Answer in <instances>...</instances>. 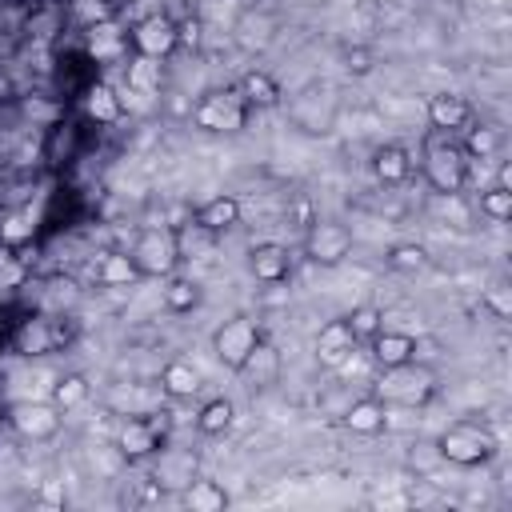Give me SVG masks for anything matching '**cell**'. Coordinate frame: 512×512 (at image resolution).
Masks as SVG:
<instances>
[{"mask_svg":"<svg viewBox=\"0 0 512 512\" xmlns=\"http://www.w3.org/2000/svg\"><path fill=\"white\" fill-rule=\"evenodd\" d=\"M248 116H252V108L244 104V96L236 88H216V92L200 96L192 108V120L204 132H244Z\"/></svg>","mask_w":512,"mask_h":512,"instance_id":"277c9868","label":"cell"},{"mask_svg":"<svg viewBox=\"0 0 512 512\" xmlns=\"http://www.w3.org/2000/svg\"><path fill=\"white\" fill-rule=\"evenodd\" d=\"M460 148H464L468 160H492L500 152V128H492V124H468Z\"/></svg>","mask_w":512,"mask_h":512,"instance_id":"83f0119b","label":"cell"},{"mask_svg":"<svg viewBox=\"0 0 512 512\" xmlns=\"http://www.w3.org/2000/svg\"><path fill=\"white\" fill-rule=\"evenodd\" d=\"M196 468H200V460H196L192 448H164V444L156 448V468H152V476H156L160 488L184 492V488L196 480Z\"/></svg>","mask_w":512,"mask_h":512,"instance_id":"30bf717a","label":"cell"},{"mask_svg":"<svg viewBox=\"0 0 512 512\" xmlns=\"http://www.w3.org/2000/svg\"><path fill=\"white\" fill-rule=\"evenodd\" d=\"M172 236H176V252H180V260H200V256H208V252L216 248V240H220L212 228L196 224L192 216H188L184 224H176Z\"/></svg>","mask_w":512,"mask_h":512,"instance_id":"603a6c76","label":"cell"},{"mask_svg":"<svg viewBox=\"0 0 512 512\" xmlns=\"http://www.w3.org/2000/svg\"><path fill=\"white\" fill-rule=\"evenodd\" d=\"M280 364H284V360H280V348L260 336L256 348H252V352L244 356V364L236 368V376H244L252 388H272V384L280 380Z\"/></svg>","mask_w":512,"mask_h":512,"instance_id":"2e32d148","label":"cell"},{"mask_svg":"<svg viewBox=\"0 0 512 512\" xmlns=\"http://www.w3.org/2000/svg\"><path fill=\"white\" fill-rule=\"evenodd\" d=\"M352 252V232L340 220H312L304 232V256L320 268H336L344 264Z\"/></svg>","mask_w":512,"mask_h":512,"instance_id":"8992f818","label":"cell"},{"mask_svg":"<svg viewBox=\"0 0 512 512\" xmlns=\"http://www.w3.org/2000/svg\"><path fill=\"white\" fill-rule=\"evenodd\" d=\"M344 320H348V328L356 332V340H368L372 332L384 328V312H380L376 304H360V308H352Z\"/></svg>","mask_w":512,"mask_h":512,"instance_id":"d590c367","label":"cell"},{"mask_svg":"<svg viewBox=\"0 0 512 512\" xmlns=\"http://www.w3.org/2000/svg\"><path fill=\"white\" fill-rule=\"evenodd\" d=\"M160 296H164V308L168 312H176V316H184V312H196L200 308V284L196 280H188V276H164V288H160Z\"/></svg>","mask_w":512,"mask_h":512,"instance_id":"d4e9b609","label":"cell"},{"mask_svg":"<svg viewBox=\"0 0 512 512\" xmlns=\"http://www.w3.org/2000/svg\"><path fill=\"white\" fill-rule=\"evenodd\" d=\"M184 504H188L192 512H224V508H228V492H224V484L196 476V480L184 488Z\"/></svg>","mask_w":512,"mask_h":512,"instance_id":"484cf974","label":"cell"},{"mask_svg":"<svg viewBox=\"0 0 512 512\" xmlns=\"http://www.w3.org/2000/svg\"><path fill=\"white\" fill-rule=\"evenodd\" d=\"M160 392L168 400H192L200 392V372L188 360H168L160 368Z\"/></svg>","mask_w":512,"mask_h":512,"instance_id":"7402d4cb","label":"cell"},{"mask_svg":"<svg viewBox=\"0 0 512 512\" xmlns=\"http://www.w3.org/2000/svg\"><path fill=\"white\" fill-rule=\"evenodd\" d=\"M96 280L104 288H128L132 280H140V268L128 252H104L100 264H96Z\"/></svg>","mask_w":512,"mask_h":512,"instance_id":"cb8c5ba5","label":"cell"},{"mask_svg":"<svg viewBox=\"0 0 512 512\" xmlns=\"http://www.w3.org/2000/svg\"><path fill=\"white\" fill-rule=\"evenodd\" d=\"M256 340H260V324L240 312V316H228V320L212 332V352H216V360H220L228 372H236V368L244 364V356L256 348Z\"/></svg>","mask_w":512,"mask_h":512,"instance_id":"52a82bcc","label":"cell"},{"mask_svg":"<svg viewBox=\"0 0 512 512\" xmlns=\"http://www.w3.org/2000/svg\"><path fill=\"white\" fill-rule=\"evenodd\" d=\"M196 40H200V24H196V20L180 24V44H196Z\"/></svg>","mask_w":512,"mask_h":512,"instance_id":"60d3db41","label":"cell"},{"mask_svg":"<svg viewBox=\"0 0 512 512\" xmlns=\"http://www.w3.org/2000/svg\"><path fill=\"white\" fill-rule=\"evenodd\" d=\"M128 88L132 92H160V60H148V56H136L128 64Z\"/></svg>","mask_w":512,"mask_h":512,"instance_id":"836d02e7","label":"cell"},{"mask_svg":"<svg viewBox=\"0 0 512 512\" xmlns=\"http://www.w3.org/2000/svg\"><path fill=\"white\" fill-rule=\"evenodd\" d=\"M384 264H388L392 272H420V268L428 264V248L416 244V240H400V244H392V248L384 252Z\"/></svg>","mask_w":512,"mask_h":512,"instance_id":"d6a6232c","label":"cell"},{"mask_svg":"<svg viewBox=\"0 0 512 512\" xmlns=\"http://www.w3.org/2000/svg\"><path fill=\"white\" fill-rule=\"evenodd\" d=\"M368 164H372V176H376L384 188H396V184H404V180L412 176V156H408L404 144H380Z\"/></svg>","mask_w":512,"mask_h":512,"instance_id":"d6986e66","label":"cell"},{"mask_svg":"<svg viewBox=\"0 0 512 512\" xmlns=\"http://www.w3.org/2000/svg\"><path fill=\"white\" fill-rule=\"evenodd\" d=\"M248 268H252V276H256L260 284H284V280L292 276V256H288L284 244L264 240V244H252Z\"/></svg>","mask_w":512,"mask_h":512,"instance_id":"9a60e30c","label":"cell"},{"mask_svg":"<svg viewBox=\"0 0 512 512\" xmlns=\"http://www.w3.org/2000/svg\"><path fill=\"white\" fill-rule=\"evenodd\" d=\"M480 212H484L492 224H504V220L512 216V188H504V184L484 188V192H480Z\"/></svg>","mask_w":512,"mask_h":512,"instance_id":"e575fe53","label":"cell"},{"mask_svg":"<svg viewBox=\"0 0 512 512\" xmlns=\"http://www.w3.org/2000/svg\"><path fill=\"white\" fill-rule=\"evenodd\" d=\"M344 68H348L352 76H368V72H372V52H368V48H348V52H344Z\"/></svg>","mask_w":512,"mask_h":512,"instance_id":"ab89813d","label":"cell"},{"mask_svg":"<svg viewBox=\"0 0 512 512\" xmlns=\"http://www.w3.org/2000/svg\"><path fill=\"white\" fill-rule=\"evenodd\" d=\"M84 108H88L92 120H100V124H116V120L124 116V96H120L112 84H96V88L88 92Z\"/></svg>","mask_w":512,"mask_h":512,"instance_id":"4316f807","label":"cell"},{"mask_svg":"<svg viewBox=\"0 0 512 512\" xmlns=\"http://www.w3.org/2000/svg\"><path fill=\"white\" fill-rule=\"evenodd\" d=\"M8 424H12L24 440L44 444V440H52V436L60 432V408H56L52 400H20V404L8 408Z\"/></svg>","mask_w":512,"mask_h":512,"instance_id":"9c48e42d","label":"cell"},{"mask_svg":"<svg viewBox=\"0 0 512 512\" xmlns=\"http://www.w3.org/2000/svg\"><path fill=\"white\" fill-rule=\"evenodd\" d=\"M160 444H164V436L148 416H128L116 428V452L124 460H148V456H156Z\"/></svg>","mask_w":512,"mask_h":512,"instance_id":"8fae6325","label":"cell"},{"mask_svg":"<svg viewBox=\"0 0 512 512\" xmlns=\"http://www.w3.org/2000/svg\"><path fill=\"white\" fill-rule=\"evenodd\" d=\"M236 92L244 96V104L256 112V108H276L280 104V84H276V76L272 72H264V68H248L244 76H240V84H236Z\"/></svg>","mask_w":512,"mask_h":512,"instance_id":"ffe728a7","label":"cell"},{"mask_svg":"<svg viewBox=\"0 0 512 512\" xmlns=\"http://www.w3.org/2000/svg\"><path fill=\"white\" fill-rule=\"evenodd\" d=\"M132 48L136 56H148V60H168L176 48H180V24L172 16H144L136 28H132Z\"/></svg>","mask_w":512,"mask_h":512,"instance_id":"ba28073f","label":"cell"},{"mask_svg":"<svg viewBox=\"0 0 512 512\" xmlns=\"http://www.w3.org/2000/svg\"><path fill=\"white\" fill-rule=\"evenodd\" d=\"M276 32H280V20H276L268 8H248V12L236 20V28H232L236 44L248 48V52H264V48L276 40Z\"/></svg>","mask_w":512,"mask_h":512,"instance_id":"ac0fdd59","label":"cell"},{"mask_svg":"<svg viewBox=\"0 0 512 512\" xmlns=\"http://www.w3.org/2000/svg\"><path fill=\"white\" fill-rule=\"evenodd\" d=\"M484 308H488L496 320H508V316H512V300H508V288H504V284H492V288L484 292Z\"/></svg>","mask_w":512,"mask_h":512,"instance_id":"8d00e7d4","label":"cell"},{"mask_svg":"<svg viewBox=\"0 0 512 512\" xmlns=\"http://www.w3.org/2000/svg\"><path fill=\"white\" fill-rule=\"evenodd\" d=\"M340 420H344V428H348L352 436H380V432L388 428V404L372 392V396L352 400V404L340 412Z\"/></svg>","mask_w":512,"mask_h":512,"instance_id":"e0dca14e","label":"cell"},{"mask_svg":"<svg viewBox=\"0 0 512 512\" xmlns=\"http://www.w3.org/2000/svg\"><path fill=\"white\" fill-rule=\"evenodd\" d=\"M128 256L136 260L140 276H152V280H164V276H172V272H176V264H180V252H176V236H172V228H164V224H156V228H144V232L132 240Z\"/></svg>","mask_w":512,"mask_h":512,"instance_id":"5b68a950","label":"cell"},{"mask_svg":"<svg viewBox=\"0 0 512 512\" xmlns=\"http://www.w3.org/2000/svg\"><path fill=\"white\" fill-rule=\"evenodd\" d=\"M84 400H88V376H80V372L56 376V384H52V404H56L60 412H72V408H80Z\"/></svg>","mask_w":512,"mask_h":512,"instance_id":"4dcf8cb0","label":"cell"},{"mask_svg":"<svg viewBox=\"0 0 512 512\" xmlns=\"http://www.w3.org/2000/svg\"><path fill=\"white\" fill-rule=\"evenodd\" d=\"M380 388L376 396L384 404H428L432 392H436V372L420 360H408L400 368H380Z\"/></svg>","mask_w":512,"mask_h":512,"instance_id":"3957f363","label":"cell"},{"mask_svg":"<svg viewBox=\"0 0 512 512\" xmlns=\"http://www.w3.org/2000/svg\"><path fill=\"white\" fill-rule=\"evenodd\" d=\"M88 52H92L96 60H116V56L124 52V36H120V28H116L112 20L92 24V28H88Z\"/></svg>","mask_w":512,"mask_h":512,"instance_id":"f546056e","label":"cell"},{"mask_svg":"<svg viewBox=\"0 0 512 512\" xmlns=\"http://www.w3.org/2000/svg\"><path fill=\"white\" fill-rule=\"evenodd\" d=\"M76 16L92 28L100 20H112V8H108V0H76Z\"/></svg>","mask_w":512,"mask_h":512,"instance_id":"74e56055","label":"cell"},{"mask_svg":"<svg viewBox=\"0 0 512 512\" xmlns=\"http://www.w3.org/2000/svg\"><path fill=\"white\" fill-rule=\"evenodd\" d=\"M12 92H16V88H12V76L0 68V100H12Z\"/></svg>","mask_w":512,"mask_h":512,"instance_id":"b9f144b4","label":"cell"},{"mask_svg":"<svg viewBox=\"0 0 512 512\" xmlns=\"http://www.w3.org/2000/svg\"><path fill=\"white\" fill-rule=\"evenodd\" d=\"M472 120H476L472 104H468L464 96H456V92H440V96L428 100V124H432V132L456 136V132H464Z\"/></svg>","mask_w":512,"mask_h":512,"instance_id":"5bb4252c","label":"cell"},{"mask_svg":"<svg viewBox=\"0 0 512 512\" xmlns=\"http://www.w3.org/2000/svg\"><path fill=\"white\" fill-rule=\"evenodd\" d=\"M192 220H196V224H204V228H212L216 236H224L228 228H236V224H240V200H236V196H228V192H220V196L204 200V204L192 212Z\"/></svg>","mask_w":512,"mask_h":512,"instance_id":"44dd1931","label":"cell"},{"mask_svg":"<svg viewBox=\"0 0 512 512\" xmlns=\"http://www.w3.org/2000/svg\"><path fill=\"white\" fill-rule=\"evenodd\" d=\"M364 344H368V356L376 368H400V364L416 360V336L400 332V328H380Z\"/></svg>","mask_w":512,"mask_h":512,"instance_id":"7c38bea8","label":"cell"},{"mask_svg":"<svg viewBox=\"0 0 512 512\" xmlns=\"http://www.w3.org/2000/svg\"><path fill=\"white\" fill-rule=\"evenodd\" d=\"M468 156L460 148L456 136H444V132H432L424 140V156H420V168H424V180L440 192V196H456L464 184H468Z\"/></svg>","mask_w":512,"mask_h":512,"instance_id":"6da1fadb","label":"cell"},{"mask_svg":"<svg viewBox=\"0 0 512 512\" xmlns=\"http://www.w3.org/2000/svg\"><path fill=\"white\" fill-rule=\"evenodd\" d=\"M436 448H440V456H444L448 464L476 468V464L492 460L496 440H492V432H488L484 424H476V420H456V424H448V428L440 432Z\"/></svg>","mask_w":512,"mask_h":512,"instance_id":"7a4b0ae2","label":"cell"},{"mask_svg":"<svg viewBox=\"0 0 512 512\" xmlns=\"http://www.w3.org/2000/svg\"><path fill=\"white\" fill-rule=\"evenodd\" d=\"M0 420H8V416H4V404H0Z\"/></svg>","mask_w":512,"mask_h":512,"instance_id":"7bdbcfd3","label":"cell"},{"mask_svg":"<svg viewBox=\"0 0 512 512\" xmlns=\"http://www.w3.org/2000/svg\"><path fill=\"white\" fill-rule=\"evenodd\" d=\"M56 340H60V336L52 332V320H28V324L20 328V336H16L20 352H28V356H44V352H52Z\"/></svg>","mask_w":512,"mask_h":512,"instance_id":"1f68e13d","label":"cell"},{"mask_svg":"<svg viewBox=\"0 0 512 512\" xmlns=\"http://www.w3.org/2000/svg\"><path fill=\"white\" fill-rule=\"evenodd\" d=\"M20 280H24V268L16 264V256L8 248H0V288H12Z\"/></svg>","mask_w":512,"mask_h":512,"instance_id":"f35d334b","label":"cell"},{"mask_svg":"<svg viewBox=\"0 0 512 512\" xmlns=\"http://www.w3.org/2000/svg\"><path fill=\"white\" fill-rule=\"evenodd\" d=\"M356 332L348 328V320H328L320 332H316V360L328 364V368H344L352 356H356Z\"/></svg>","mask_w":512,"mask_h":512,"instance_id":"4fadbf2b","label":"cell"},{"mask_svg":"<svg viewBox=\"0 0 512 512\" xmlns=\"http://www.w3.org/2000/svg\"><path fill=\"white\" fill-rule=\"evenodd\" d=\"M232 400H224V396H212L208 404H200V412H196V432L200 436H224L228 428H232Z\"/></svg>","mask_w":512,"mask_h":512,"instance_id":"f1b7e54d","label":"cell"}]
</instances>
